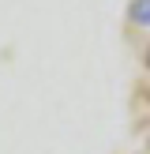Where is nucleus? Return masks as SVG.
<instances>
[{"label":"nucleus","mask_w":150,"mask_h":154,"mask_svg":"<svg viewBox=\"0 0 150 154\" xmlns=\"http://www.w3.org/2000/svg\"><path fill=\"white\" fill-rule=\"evenodd\" d=\"M131 23L150 26V0H131Z\"/></svg>","instance_id":"f257e3e1"},{"label":"nucleus","mask_w":150,"mask_h":154,"mask_svg":"<svg viewBox=\"0 0 150 154\" xmlns=\"http://www.w3.org/2000/svg\"><path fill=\"white\" fill-rule=\"evenodd\" d=\"M146 68H150V49H146Z\"/></svg>","instance_id":"f03ea898"}]
</instances>
